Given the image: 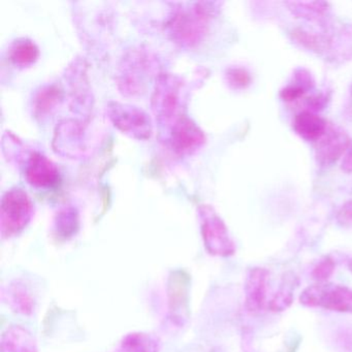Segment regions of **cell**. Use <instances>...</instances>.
Returning a JSON list of instances; mask_svg holds the SVG:
<instances>
[{
    "mask_svg": "<svg viewBox=\"0 0 352 352\" xmlns=\"http://www.w3.org/2000/svg\"><path fill=\"white\" fill-rule=\"evenodd\" d=\"M215 10L213 3H189L175 9L166 24L173 41L183 47L199 44L207 34Z\"/></svg>",
    "mask_w": 352,
    "mask_h": 352,
    "instance_id": "cell-1",
    "label": "cell"
},
{
    "mask_svg": "<svg viewBox=\"0 0 352 352\" xmlns=\"http://www.w3.org/2000/svg\"><path fill=\"white\" fill-rule=\"evenodd\" d=\"M188 90L186 82L173 74H160L152 94V111L158 122L172 127L184 116Z\"/></svg>",
    "mask_w": 352,
    "mask_h": 352,
    "instance_id": "cell-2",
    "label": "cell"
},
{
    "mask_svg": "<svg viewBox=\"0 0 352 352\" xmlns=\"http://www.w3.org/2000/svg\"><path fill=\"white\" fill-rule=\"evenodd\" d=\"M157 59L149 51L133 49L123 56L119 65V88L123 94L135 96L145 92L148 81L157 72Z\"/></svg>",
    "mask_w": 352,
    "mask_h": 352,
    "instance_id": "cell-3",
    "label": "cell"
},
{
    "mask_svg": "<svg viewBox=\"0 0 352 352\" xmlns=\"http://www.w3.org/2000/svg\"><path fill=\"white\" fill-rule=\"evenodd\" d=\"M34 216V204L19 187L8 190L0 206V230L3 238L9 239L23 232Z\"/></svg>",
    "mask_w": 352,
    "mask_h": 352,
    "instance_id": "cell-4",
    "label": "cell"
},
{
    "mask_svg": "<svg viewBox=\"0 0 352 352\" xmlns=\"http://www.w3.org/2000/svg\"><path fill=\"white\" fill-rule=\"evenodd\" d=\"M300 302L308 308L352 314V289L341 284L321 282L305 288Z\"/></svg>",
    "mask_w": 352,
    "mask_h": 352,
    "instance_id": "cell-5",
    "label": "cell"
},
{
    "mask_svg": "<svg viewBox=\"0 0 352 352\" xmlns=\"http://www.w3.org/2000/svg\"><path fill=\"white\" fill-rule=\"evenodd\" d=\"M197 212L201 238L208 253L214 256H232L236 253V245L217 212L209 205L199 206Z\"/></svg>",
    "mask_w": 352,
    "mask_h": 352,
    "instance_id": "cell-6",
    "label": "cell"
},
{
    "mask_svg": "<svg viewBox=\"0 0 352 352\" xmlns=\"http://www.w3.org/2000/svg\"><path fill=\"white\" fill-rule=\"evenodd\" d=\"M106 110L113 124L125 135L140 141L151 138L153 133L151 117L139 107L110 102L107 104Z\"/></svg>",
    "mask_w": 352,
    "mask_h": 352,
    "instance_id": "cell-7",
    "label": "cell"
},
{
    "mask_svg": "<svg viewBox=\"0 0 352 352\" xmlns=\"http://www.w3.org/2000/svg\"><path fill=\"white\" fill-rule=\"evenodd\" d=\"M85 124L76 120H63L55 129L53 146L57 153L72 158L82 157L87 152Z\"/></svg>",
    "mask_w": 352,
    "mask_h": 352,
    "instance_id": "cell-8",
    "label": "cell"
},
{
    "mask_svg": "<svg viewBox=\"0 0 352 352\" xmlns=\"http://www.w3.org/2000/svg\"><path fill=\"white\" fill-rule=\"evenodd\" d=\"M270 272L265 267H252L247 274L244 284L245 308L252 314L267 310Z\"/></svg>",
    "mask_w": 352,
    "mask_h": 352,
    "instance_id": "cell-9",
    "label": "cell"
},
{
    "mask_svg": "<svg viewBox=\"0 0 352 352\" xmlns=\"http://www.w3.org/2000/svg\"><path fill=\"white\" fill-rule=\"evenodd\" d=\"M26 180L36 188H52L60 182L56 164L38 151L30 152L24 166Z\"/></svg>",
    "mask_w": 352,
    "mask_h": 352,
    "instance_id": "cell-10",
    "label": "cell"
},
{
    "mask_svg": "<svg viewBox=\"0 0 352 352\" xmlns=\"http://www.w3.org/2000/svg\"><path fill=\"white\" fill-rule=\"evenodd\" d=\"M206 143L204 131L195 121L183 116L172 126L170 145L181 155H189L203 147Z\"/></svg>",
    "mask_w": 352,
    "mask_h": 352,
    "instance_id": "cell-11",
    "label": "cell"
},
{
    "mask_svg": "<svg viewBox=\"0 0 352 352\" xmlns=\"http://www.w3.org/2000/svg\"><path fill=\"white\" fill-rule=\"evenodd\" d=\"M350 138L343 129L327 126L324 135L316 142L315 154L321 166H331L337 162L346 150L349 149Z\"/></svg>",
    "mask_w": 352,
    "mask_h": 352,
    "instance_id": "cell-12",
    "label": "cell"
},
{
    "mask_svg": "<svg viewBox=\"0 0 352 352\" xmlns=\"http://www.w3.org/2000/svg\"><path fill=\"white\" fill-rule=\"evenodd\" d=\"M0 352H38L34 336L19 325L9 327L1 336Z\"/></svg>",
    "mask_w": 352,
    "mask_h": 352,
    "instance_id": "cell-13",
    "label": "cell"
},
{
    "mask_svg": "<svg viewBox=\"0 0 352 352\" xmlns=\"http://www.w3.org/2000/svg\"><path fill=\"white\" fill-rule=\"evenodd\" d=\"M294 129L302 139L317 142L327 131V123L314 112L302 111L294 117Z\"/></svg>",
    "mask_w": 352,
    "mask_h": 352,
    "instance_id": "cell-14",
    "label": "cell"
},
{
    "mask_svg": "<svg viewBox=\"0 0 352 352\" xmlns=\"http://www.w3.org/2000/svg\"><path fill=\"white\" fill-rule=\"evenodd\" d=\"M85 65L75 63L71 65L67 74L72 100L76 106L89 107L91 104V91L86 79Z\"/></svg>",
    "mask_w": 352,
    "mask_h": 352,
    "instance_id": "cell-15",
    "label": "cell"
},
{
    "mask_svg": "<svg viewBox=\"0 0 352 352\" xmlns=\"http://www.w3.org/2000/svg\"><path fill=\"white\" fill-rule=\"evenodd\" d=\"M63 91L55 84L45 85L36 91L32 100L34 116L44 119L52 114L63 102Z\"/></svg>",
    "mask_w": 352,
    "mask_h": 352,
    "instance_id": "cell-16",
    "label": "cell"
},
{
    "mask_svg": "<svg viewBox=\"0 0 352 352\" xmlns=\"http://www.w3.org/2000/svg\"><path fill=\"white\" fill-rule=\"evenodd\" d=\"M298 284V277L292 272L284 274L279 288L270 300L267 311L278 313L287 310L294 302V292Z\"/></svg>",
    "mask_w": 352,
    "mask_h": 352,
    "instance_id": "cell-17",
    "label": "cell"
},
{
    "mask_svg": "<svg viewBox=\"0 0 352 352\" xmlns=\"http://www.w3.org/2000/svg\"><path fill=\"white\" fill-rule=\"evenodd\" d=\"M288 10L296 18L307 20L322 26L327 23L329 15V3L314 1V3H286Z\"/></svg>",
    "mask_w": 352,
    "mask_h": 352,
    "instance_id": "cell-18",
    "label": "cell"
},
{
    "mask_svg": "<svg viewBox=\"0 0 352 352\" xmlns=\"http://www.w3.org/2000/svg\"><path fill=\"white\" fill-rule=\"evenodd\" d=\"M292 41L302 48L317 54H327L329 47V34H318L304 28H296L292 32Z\"/></svg>",
    "mask_w": 352,
    "mask_h": 352,
    "instance_id": "cell-19",
    "label": "cell"
},
{
    "mask_svg": "<svg viewBox=\"0 0 352 352\" xmlns=\"http://www.w3.org/2000/svg\"><path fill=\"white\" fill-rule=\"evenodd\" d=\"M160 341L151 333H131L123 337L118 352H158Z\"/></svg>",
    "mask_w": 352,
    "mask_h": 352,
    "instance_id": "cell-20",
    "label": "cell"
},
{
    "mask_svg": "<svg viewBox=\"0 0 352 352\" xmlns=\"http://www.w3.org/2000/svg\"><path fill=\"white\" fill-rule=\"evenodd\" d=\"M40 51L34 41L30 38H18L10 48V59L18 67H28L36 63Z\"/></svg>",
    "mask_w": 352,
    "mask_h": 352,
    "instance_id": "cell-21",
    "label": "cell"
},
{
    "mask_svg": "<svg viewBox=\"0 0 352 352\" xmlns=\"http://www.w3.org/2000/svg\"><path fill=\"white\" fill-rule=\"evenodd\" d=\"M10 302L16 312L24 315L32 314L34 309V300L30 292L23 284H12L9 292Z\"/></svg>",
    "mask_w": 352,
    "mask_h": 352,
    "instance_id": "cell-22",
    "label": "cell"
},
{
    "mask_svg": "<svg viewBox=\"0 0 352 352\" xmlns=\"http://www.w3.org/2000/svg\"><path fill=\"white\" fill-rule=\"evenodd\" d=\"M78 224H79L78 214L76 213L75 210L69 208V209L63 210L57 215L55 228L59 234L67 238L76 232Z\"/></svg>",
    "mask_w": 352,
    "mask_h": 352,
    "instance_id": "cell-23",
    "label": "cell"
},
{
    "mask_svg": "<svg viewBox=\"0 0 352 352\" xmlns=\"http://www.w3.org/2000/svg\"><path fill=\"white\" fill-rule=\"evenodd\" d=\"M228 86L234 90L245 89L251 84V75L244 67H230L226 73Z\"/></svg>",
    "mask_w": 352,
    "mask_h": 352,
    "instance_id": "cell-24",
    "label": "cell"
},
{
    "mask_svg": "<svg viewBox=\"0 0 352 352\" xmlns=\"http://www.w3.org/2000/svg\"><path fill=\"white\" fill-rule=\"evenodd\" d=\"M336 269V263L333 257L327 256L321 258L318 263H316L312 270V278L316 280L317 283L321 282H327V279L331 277Z\"/></svg>",
    "mask_w": 352,
    "mask_h": 352,
    "instance_id": "cell-25",
    "label": "cell"
},
{
    "mask_svg": "<svg viewBox=\"0 0 352 352\" xmlns=\"http://www.w3.org/2000/svg\"><path fill=\"white\" fill-rule=\"evenodd\" d=\"M307 90L308 89L305 88L304 86L294 81V84L286 86L284 89H282L280 96H281L282 100H285V102H294V100L302 98L306 94Z\"/></svg>",
    "mask_w": 352,
    "mask_h": 352,
    "instance_id": "cell-26",
    "label": "cell"
},
{
    "mask_svg": "<svg viewBox=\"0 0 352 352\" xmlns=\"http://www.w3.org/2000/svg\"><path fill=\"white\" fill-rule=\"evenodd\" d=\"M337 220L344 228H352V201L342 206L338 212Z\"/></svg>",
    "mask_w": 352,
    "mask_h": 352,
    "instance_id": "cell-27",
    "label": "cell"
},
{
    "mask_svg": "<svg viewBox=\"0 0 352 352\" xmlns=\"http://www.w3.org/2000/svg\"><path fill=\"white\" fill-rule=\"evenodd\" d=\"M327 98L323 94H316V96H311L307 98V106L311 112H317L321 111L327 106Z\"/></svg>",
    "mask_w": 352,
    "mask_h": 352,
    "instance_id": "cell-28",
    "label": "cell"
},
{
    "mask_svg": "<svg viewBox=\"0 0 352 352\" xmlns=\"http://www.w3.org/2000/svg\"><path fill=\"white\" fill-rule=\"evenodd\" d=\"M342 168L346 173L352 172V147L348 149L345 157H344L343 162H342Z\"/></svg>",
    "mask_w": 352,
    "mask_h": 352,
    "instance_id": "cell-29",
    "label": "cell"
},
{
    "mask_svg": "<svg viewBox=\"0 0 352 352\" xmlns=\"http://www.w3.org/2000/svg\"><path fill=\"white\" fill-rule=\"evenodd\" d=\"M348 267H349V271L352 273V258L348 261Z\"/></svg>",
    "mask_w": 352,
    "mask_h": 352,
    "instance_id": "cell-30",
    "label": "cell"
},
{
    "mask_svg": "<svg viewBox=\"0 0 352 352\" xmlns=\"http://www.w3.org/2000/svg\"><path fill=\"white\" fill-rule=\"evenodd\" d=\"M350 90H351V94H352V86H351V89H350Z\"/></svg>",
    "mask_w": 352,
    "mask_h": 352,
    "instance_id": "cell-31",
    "label": "cell"
}]
</instances>
